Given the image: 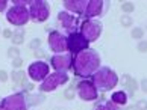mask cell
<instances>
[{
	"instance_id": "1",
	"label": "cell",
	"mask_w": 147,
	"mask_h": 110,
	"mask_svg": "<svg viewBox=\"0 0 147 110\" xmlns=\"http://www.w3.org/2000/svg\"><path fill=\"white\" fill-rule=\"evenodd\" d=\"M73 68L76 75L88 79V77L94 75L97 69L100 68V54L92 48H86V50L74 54Z\"/></svg>"
},
{
	"instance_id": "2",
	"label": "cell",
	"mask_w": 147,
	"mask_h": 110,
	"mask_svg": "<svg viewBox=\"0 0 147 110\" xmlns=\"http://www.w3.org/2000/svg\"><path fill=\"white\" fill-rule=\"evenodd\" d=\"M92 83L99 92H109L111 89L117 86L118 75L115 71L109 67H102L97 69V73L92 75Z\"/></svg>"
},
{
	"instance_id": "3",
	"label": "cell",
	"mask_w": 147,
	"mask_h": 110,
	"mask_svg": "<svg viewBox=\"0 0 147 110\" xmlns=\"http://www.w3.org/2000/svg\"><path fill=\"white\" fill-rule=\"evenodd\" d=\"M28 2H21V0H15L12 8L6 12V20L14 26H24L29 21L30 15H29V8L26 6Z\"/></svg>"
},
{
	"instance_id": "4",
	"label": "cell",
	"mask_w": 147,
	"mask_h": 110,
	"mask_svg": "<svg viewBox=\"0 0 147 110\" xmlns=\"http://www.w3.org/2000/svg\"><path fill=\"white\" fill-rule=\"evenodd\" d=\"M26 92H17L12 95H8L2 100V107L5 110H28L29 101L24 95Z\"/></svg>"
},
{
	"instance_id": "5",
	"label": "cell",
	"mask_w": 147,
	"mask_h": 110,
	"mask_svg": "<svg viewBox=\"0 0 147 110\" xmlns=\"http://www.w3.org/2000/svg\"><path fill=\"white\" fill-rule=\"evenodd\" d=\"M28 5H29V15L35 23H42V21H46L49 18L50 8H49V5L46 2L32 0V2H28Z\"/></svg>"
},
{
	"instance_id": "6",
	"label": "cell",
	"mask_w": 147,
	"mask_h": 110,
	"mask_svg": "<svg viewBox=\"0 0 147 110\" xmlns=\"http://www.w3.org/2000/svg\"><path fill=\"white\" fill-rule=\"evenodd\" d=\"M102 33V23L97 20H85L80 23V35L88 42L97 41Z\"/></svg>"
},
{
	"instance_id": "7",
	"label": "cell",
	"mask_w": 147,
	"mask_h": 110,
	"mask_svg": "<svg viewBox=\"0 0 147 110\" xmlns=\"http://www.w3.org/2000/svg\"><path fill=\"white\" fill-rule=\"evenodd\" d=\"M68 81V74L67 73H53L49 74L40 85L41 92H52L61 85H65Z\"/></svg>"
},
{
	"instance_id": "8",
	"label": "cell",
	"mask_w": 147,
	"mask_h": 110,
	"mask_svg": "<svg viewBox=\"0 0 147 110\" xmlns=\"http://www.w3.org/2000/svg\"><path fill=\"white\" fill-rule=\"evenodd\" d=\"M47 42H49V45H50V50L58 53V54L67 53V50H68L67 36H65L64 33H61V32H58V30H52L50 33H49Z\"/></svg>"
},
{
	"instance_id": "9",
	"label": "cell",
	"mask_w": 147,
	"mask_h": 110,
	"mask_svg": "<svg viewBox=\"0 0 147 110\" xmlns=\"http://www.w3.org/2000/svg\"><path fill=\"white\" fill-rule=\"evenodd\" d=\"M76 93H78L79 98L84 101H94V100H97V97H99V91L96 89L92 80H88V79H85L84 81L79 83L78 92Z\"/></svg>"
},
{
	"instance_id": "10",
	"label": "cell",
	"mask_w": 147,
	"mask_h": 110,
	"mask_svg": "<svg viewBox=\"0 0 147 110\" xmlns=\"http://www.w3.org/2000/svg\"><path fill=\"white\" fill-rule=\"evenodd\" d=\"M52 67L56 69V73H67L70 67L73 65V54L71 53H61V54H55L50 59Z\"/></svg>"
},
{
	"instance_id": "11",
	"label": "cell",
	"mask_w": 147,
	"mask_h": 110,
	"mask_svg": "<svg viewBox=\"0 0 147 110\" xmlns=\"http://www.w3.org/2000/svg\"><path fill=\"white\" fill-rule=\"evenodd\" d=\"M28 74L32 80L35 81H42L49 75V63L42 62V60H36V62L29 65Z\"/></svg>"
},
{
	"instance_id": "12",
	"label": "cell",
	"mask_w": 147,
	"mask_h": 110,
	"mask_svg": "<svg viewBox=\"0 0 147 110\" xmlns=\"http://www.w3.org/2000/svg\"><path fill=\"white\" fill-rule=\"evenodd\" d=\"M67 39H68V50L74 54L86 50V48H88V44H90L82 35H80V32H73V33H70L67 36Z\"/></svg>"
},
{
	"instance_id": "13",
	"label": "cell",
	"mask_w": 147,
	"mask_h": 110,
	"mask_svg": "<svg viewBox=\"0 0 147 110\" xmlns=\"http://www.w3.org/2000/svg\"><path fill=\"white\" fill-rule=\"evenodd\" d=\"M106 2H103V0H88V6L85 9V17L91 20L94 17H99V15L103 14V11H105V6H106Z\"/></svg>"
},
{
	"instance_id": "14",
	"label": "cell",
	"mask_w": 147,
	"mask_h": 110,
	"mask_svg": "<svg viewBox=\"0 0 147 110\" xmlns=\"http://www.w3.org/2000/svg\"><path fill=\"white\" fill-rule=\"evenodd\" d=\"M58 21L59 24L62 26L64 30L70 32V33H73V32H76V26H78V18L73 17L70 12H67V11H62V12L58 14Z\"/></svg>"
},
{
	"instance_id": "15",
	"label": "cell",
	"mask_w": 147,
	"mask_h": 110,
	"mask_svg": "<svg viewBox=\"0 0 147 110\" xmlns=\"http://www.w3.org/2000/svg\"><path fill=\"white\" fill-rule=\"evenodd\" d=\"M86 6H88V0H65L64 8L67 12H74V14H84Z\"/></svg>"
},
{
	"instance_id": "16",
	"label": "cell",
	"mask_w": 147,
	"mask_h": 110,
	"mask_svg": "<svg viewBox=\"0 0 147 110\" xmlns=\"http://www.w3.org/2000/svg\"><path fill=\"white\" fill-rule=\"evenodd\" d=\"M121 83L126 86V89H127V92L129 93H135L137 92V89H138V83H137V80L135 79H132L130 75H123L121 77Z\"/></svg>"
},
{
	"instance_id": "17",
	"label": "cell",
	"mask_w": 147,
	"mask_h": 110,
	"mask_svg": "<svg viewBox=\"0 0 147 110\" xmlns=\"http://www.w3.org/2000/svg\"><path fill=\"white\" fill-rule=\"evenodd\" d=\"M111 101L117 106H124L127 103V93L124 91H117L111 95Z\"/></svg>"
},
{
	"instance_id": "18",
	"label": "cell",
	"mask_w": 147,
	"mask_h": 110,
	"mask_svg": "<svg viewBox=\"0 0 147 110\" xmlns=\"http://www.w3.org/2000/svg\"><path fill=\"white\" fill-rule=\"evenodd\" d=\"M94 110H120L117 104H114L111 100H102L96 104Z\"/></svg>"
},
{
	"instance_id": "19",
	"label": "cell",
	"mask_w": 147,
	"mask_h": 110,
	"mask_svg": "<svg viewBox=\"0 0 147 110\" xmlns=\"http://www.w3.org/2000/svg\"><path fill=\"white\" fill-rule=\"evenodd\" d=\"M11 79H12L14 83L23 85L24 81H26V74H24V71L17 69V71H12V74H11Z\"/></svg>"
},
{
	"instance_id": "20",
	"label": "cell",
	"mask_w": 147,
	"mask_h": 110,
	"mask_svg": "<svg viewBox=\"0 0 147 110\" xmlns=\"http://www.w3.org/2000/svg\"><path fill=\"white\" fill-rule=\"evenodd\" d=\"M12 44L14 45H20V44L24 42V32L23 30H17V32H12Z\"/></svg>"
},
{
	"instance_id": "21",
	"label": "cell",
	"mask_w": 147,
	"mask_h": 110,
	"mask_svg": "<svg viewBox=\"0 0 147 110\" xmlns=\"http://www.w3.org/2000/svg\"><path fill=\"white\" fill-rule=\"evenodd\" d=\"M134 9H135V5L132 2H123L121 3V11L123 12L130 14V12H134Z\"/></svg>"
},
{
	"instance_id": "22",
	"label": "cell",
	"mask_w": 147,
	"mask_h": 110,
	"mask_svg": "<svg viewBox=\"0 0 147 110\" xmlns=\"http://www.w3.org/2000/svg\"><path fill=\"white\" fill-rule=\"evenodd\" d=\"M130 36H132L134 39H141V38L144 36V30L141 29V27H135V29L130 32Z\"/></svg>"
},
{
	"instance_id": "23",
	"label": "cell",
	"mask_w": 147,
	"mask_h": 110,
	"mask_svg": "<svg viewBox=\"0 0 147 110\" xmlns=\"http://www.w3.org/2000/svg\"><path fill=\"white\" fill-rule=\"evenodd\" d=\"M8 57H11V59H17V57H20V50L17 47H11V48H8Z\"/></svg>"
},
{
	"instance_id": "24",
	"label": "cell",
	"mask_w": 147,
	"mask_h": 110,
	"mask_svg": "<svg viewBox=\"0 0 147 110\" xmlns=\"http://www.w3.org/2000/svg\"><path fill=\"white\" fill-rule=\"evenodd\" d=\"M120 21H121V26H124V27H130V26H132V23H134L132 17H129V15H123Z\"/></svg>"
},
{
	"instance_id": "25",
	"label": "cell",
	"mask_w": 147,
	"mask_h": 110,
	"mask_svg": "<svg viewBox=\"0 0 147 110\" xmlns=\"http://www.w3.org/2000/svg\"><path fill=\"white\" fill-rule=\"evenodd\" d=\"M137 50L140 53H146L147 51V41H140L138 45H137Z\"/></svg>"
},
{
	"instance_id": "26",
	"label": "cell",
	"mask_w": 147,
	"mask_h": 110,
	"mask_svg": "<svg viewBox=\"0 0 147 110\" xmlns=\"http://www.w3.org/2000/svg\"><path fill=\"white\" fill-rule=\"evenodd\" d=\"M74 95H76V91H74V87H70V89H67V91H65V98H67V100H73V98H74Z\"/></svg>"
},
{
	"instance_id": "27",
	"label": "cell",
	"mask_w": 147,
	"mask_h": 110,
	"mask_svg": "<svg viewBox=\"0 0 147 110\" xmlns=\"http://www.w3.org/2000/svg\"><path fill=\"white\" fill-rule=\"evenodd\" d=\"M135 107H137L138 110H147V101L146 100H140Z\"/></svg>"
},
{
	"instance_id": "28",
	"label": "cell",
	"mask_w": 147,
	"mask_h": 110,
	"mask_svg": "<svg viewBox=\"0 0 147 110\" xmlns=\"http://www.w3.org/2000/svg\"><path fill=\"white\" fill-rule=\"evenodd\" d=\"M40 45H41V39H38V38H36V39H32L30 41V48H34V50H36V48H40Z\"/></svg>"
},
{
	"instance_id": "29",
	"label": "cell",
	"mask_w": 147,
	"mask_h": 110,
	"mask_svg": "<svg viewBox=\"0 0 147 110\" xmlns=\"http://www.w3.org/2000/svg\"><path fill=\"white\" fill-rule=\"evenodd\" d=\"M21 65H23V59H21V57H17V59L12 60V67L14 68H20Z\"/></svg>"
},
{
	"instance_id": "30",
	"label": "cell",
	"mask_w": 147,
	"mask_h": 110,
	"mask_svg": "<svg viewBox=\"0 0 147 110\" xmlns=\"http://www.w3.org/2000/svg\"><path fill=\"white\" fill-rule=\"evenodd\" d=\"M8 80V73L5 69H0V81H6Z\"/></svg>"
},
{
	"instance_id": "31",
	"label": "cell",
	"mask_w": 147,
	"mask_h": 110,
	"mask_svg": "<svg viewBox=\"0 0 147 110\" xmlns=\"http://www.w3.org/2000/svg\"><path fill=\"white\" fill-rule=\"evenodd\" d=\"M6 6H8L6 0H0V12H3V11L6 9Z\"/></svg>"
},
{
	"instance_id": "32",
	"label": "cell",
	"mask_w": 147,
	"mask_h": 110,
	"mask_svg": "<svg viewBox=\"0 0 147 110\" xmlns=\"http://www.w3.org/2000/svg\"><path fill=\"white\" fill-rule=\"evenodd\" d=\"M141 89H143L144 93H147V79H144L143 81H141Z\"/></svg>"
},
{
	"instance_id": "33",
	"label": "cell",
	"mask_w": 147,
	"mask_h": 110,
	"mask_svg": "<svg viewBox=\"0 0 147 110\" xmlns=\"http://www.w3.org/2000/svg\"><path fill=\"white\" fill-rule=\"evenodd\" d=\"M2 35H3L5 38H12V32H11L9 29H5V30H3V33H2Z\"/></svg>"
},
{
	"instance_id": "34",
	"label": "cell",
	"mask_w": 147,
	"mask_h": 110,
	"mask_svg": "<svg viewBox=\"0 0 147 110\" xmlns=\"http://www.w3.org/2000/svg\"><path fill=\"white\" fill-rule=\"evenodd\" d=\"M23 86H24L28 91H32V89H34V85H30V83H26V81L23 83Z\"/></svg>"
},
{
	"instance_id": "35",
	"label": "cell",
	"mask_w": 147,
	"mask_h": 110,
	"mask_svg": "<svg viewBox=\"0 0 147 110\" xmlns=\"http://www.w3.org/2000/svg\"><path fill=\"white\" fill-rule=\"evenodd\" d=\"M126 110H138L137 107H135V106H127V109Z\"/></svg>"
},
{
	"instance_id": "36",
	"label": "cell",
	"mask_w": 147,
	"mask_h": 110,
	"mask_svg": "<svg viewBox=\"0 0 147 110\" xmlns=\"http://www.w3.org/2000/svg\"><path fill=\"white\" fill-rule=\"evenodd\" d=\"M42 54H44L42 51H35V56H42Z\"/></svg>"
},
{
	"instance_id": "37",
	"label": "cell",
	"mask_w": 147,
	"mask_h": 110,
	"mask_svg": "<svg viewBox=\"0 0 147 110\" xmlns=\"http://www.w3.org/2000/svg\"><path fill=\"white\" fill-rule=\"evenodd\" d=\"M0 110H5V109H3V107H2V106H0Z\"/></svg>"
}]
</instances>
